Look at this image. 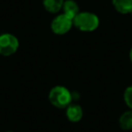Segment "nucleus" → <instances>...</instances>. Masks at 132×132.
<instances>
[{"label": "nucleus", "instance_id": "11", "mask_svg": "<svg viewBox=\"0 0 132 132\" xmlns=\"http://www.w3.org/2000/svg\"><path fill=\"white\" fill-rule=\"evenodd\" d=\"M129 60H130V62H131V63H132V47H131V49H130V51H129Z\"/></svg>", "mask_w": 132, "mask_h": 132}, {"label": "nucleus", "instance_id": "4", "mask_svg": "<svg viewBox=\"0 0 132 132\" xmlns=\"http://www.w3.org/2000/svg\"><path fill=\"white\" fill-rule=\"evenodd\" d=\"M73 26L72 19L65 15L64 14H59L53 17L51 22V30L57 35H63L69 33Z\"/></svg>", "mask_w": 132, "mask_h": 132}, {"label": "nucleus", "instance_id": "12", "mask_svg": "<svg viewBox=\"0 0 132 132\" xmlns=\"http://www.w3.org/2000/svg\"><path fill=\"white\" fill-rule=\"evenodd\" d=\"M6 132H13V131H6Z\"/></svg>", "mask_w": 132, "mask_h": 132}, {"label": "nucleus", "instance_id": "10", "mask_svg": "<svg viewBox=\"0 0 132 132\" xmlns=\"http://www.w3.org/2000/svg\"><path fill=\"white\" fill-rule=\"evenodd\" d=\"M123 98H124V101L128 108L132 110V85H129L126 88Z\"/></svg>", "mask_w": 132, "mask_h": 132}, {"label": "nucleus", "instance_id": "13", "mask_svg": "<svg viewBox=\"0 0 132 132\" xmlns=\"http://www.w3.org/2000/svg\"><path fill=\"white\" fill-rule=\"evenodd\" d=\"M130 14H131V16H132V11H131V13H130Z\"/></svg>", "mask_w": 132, "mask_h": 132}, {"label": "nucleus", "instance_id": "8", "mask_svg": "<svg viewBox=\"0 0 132 132\" xmlns=\"http://www.w3.org/2000/svg\"><path fill=\"white\" fill-rule=\"evenodd\" d=\"M64 0H43L44 9L51 14H57L62 11Z\"/></svg>", "mask_w": 132, "mask_h": 132}, {"label": "nucleus", "instance_id": "5", "mask_svg": "<svg viewBox=\"0 0 132 132\" xmlns=\"http://www.w3.org/2000/svg\"><path fill=\"white\" fill-rule=\"evenodd\" d=\"M66 118L71 122H79L83 117V110L81 105L71 103L66 108Z\"/></svg>", "mask_w": 132, "mask_h": 132}, {"label": "nucleus", "instance_id": "3", "mask_svg": "<svg viewBox=\"0 0 132 132\" xmlns=\"http://www.w3.org/2000/svg\"><path fill=\"white\" fill-rule=\"evenodd\" d=\"M19 48V40L15 35L9 33L0 35V55L11 56Z\"/></svg>", "mask_w": 132, "mask_h": 132}, {"label": "nucleus", "instance_id": "6", "mask_svg": "<svg viewBox=\"0 0 132 132\" xmlns=\"http://www.w3.org/2000/svg\"><path fill=\"white\" fill-rule=\"evenodd\" d=\"M62 14L70 17L73 20V18L80 13V6L74 0H64L62 8Z\"/></svg>", "mask_w": 132, "mask_h": 132}, {"label": "nucleus", "instance_id": "7", "mask_svg": "<svg viewBox=\"0 0 132 132\" xmlns=\"http://www.w3.org/2000/svg\"><path fill=\"white\" fill-rule=\"evenodd\" d=\"M112 5L119 14L127 15L132 11V0H112Z\"/></svg>", "mask_w": 132, "mask_h": 132}, {"label": "nucleus", "instance_id": "1", "mask_svg": "<svg viewBox=\"0 0 132 132\" xmlns=\"http://www.w3.org/2000/svg\"><path fill=\"white\" fill-rule=\"evenodd\" d=\"M73 26L83 33H92L100 26V18L92 12H80L72 20Z\"/></svg>", "mask_w": 132, "mask_h": 132}, {"label": "nucleus", "instance_id": "9", "mask_svg": "<svg viewBox=\"0 0 132 132\" xmlns=\"http://www.w3.org/2000/svg\"><path fill=\"white\" fill-rule=\"evenodd\" d=\"M119 128L125 131L132 129V110H127L120 115L119 119Z\"/></svg>", "mask_w": 132, "mask_h": 132}, {"label": "nucleus", "instance_id": "2", "mask_svg": "<svg viewBox=\"0 0 132 132\" xmlns=\"http://www.w3.org/2000/svg\"><path fill=\"white\" fill-rule=\"evenodd\" d=\"M49 101L57 109H66L72 101V94L68 89L57 85L51 89L48 94Z\"/></svg>", "mask_w": 132, "mask_h": 132}]
</instances>
